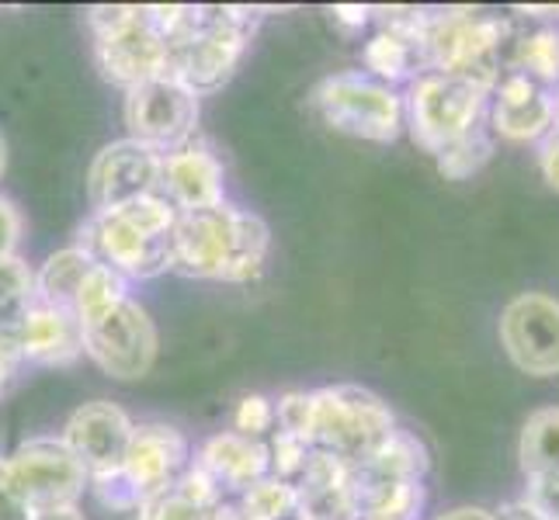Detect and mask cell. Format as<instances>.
I'll use <instances>...</instances> for the list:
<instances>
[{
	"mask_svg": "<svg viewBox=\"0 0 559 520\" xmlns=\"http://www.w3.org/2000/svg\"><path fill=\"white\" fill-rule=\"evenodd\" d=\"M272 229L254 211L229 202L178 211L170 233V271L202 281L243 285L264 271Z\"/></svg>",
	"mask_w": 559,
	"mask_h": 520,
	"instance_id": "obj_1",
	"label": "cell"
},
{
	"mask_svg": "<svg viewBox=\"0 0 559 520\" xmlns=\"http://www.w3.org/2000/svg\"><path fill=\"white\" fill-rule=\"evenodd\" d=\"M73 316L81 323L87 358L119 382L143 378L157 361V326L129 295L126 278L111 267L94 264L81 285Z\"/></svg>",
	"mask_w": 559,
	"mask_h": 520,
	"instance_id": "obj_2",
	"label": "cell"
},
{
	"mask_svg": "<svg viewBox=\"0 0 559 520\" xmlns=\"http://www.w3.org/2000/svg\"><path fill=\"white\" fill-rule=\"evenodd\" d=\"M167 38L164 76L195 98L219 90L237 73L261 25V8H157Z\"/></svg>",
	"mask_w": 559,
	"mask_h": 520,
	"instance_id": "obj_3",
	"label": "cell"
},
{
	"mask_svg": "<svg viewBox=\"0 0 559 520\" xmlns=\"http://www.w3.org/2000/svg\"><path fill=\"white\" fill-rule=\"evenodd\" d=\"M175 219V205L164 195H150L111 211H94L81 233V246L115 275L146 281L170 271Z\"/></svg>",
	"mask_w": 559,
	"mask_h": 520,
	"instance_id": "obj_4",
	"label": "cell"
},
{
	"mask_svg": "<svg viewBox=\"0 0 559 520\" xmlns=\"http://www.w3.org/2000/svg\"><path fill=\"white\" fill-rule=\"evenodd\" d=\"M94 35V60L108 84L136 87L167 70V38L157 8L105 4L87 11Z\"/></svg>",
	"mask_w": 559,
	"mask_h": 520,
	"instance_id": "obj_5",
	"label": "cell"
},
{
	"mask_svg": "<svg viewBox=\"0 0 559 520\" xmlns=\"http://www.w3.org/2000/svg\"><path fill=\"white\" fill-rule=\"evenodd\" d=\"M508 22L487 17L469 8L431 11L420 38V60L431 63V73L459 76L479 90H493L500 81V46Z\"/></svg>",
	"mask_w": 559,
	"mask_h": 520,
	"instance_id": "obj_6",
	"label": "cell"
},
{
	"mask_svg": "<svg viewBox=\"0 0 559 520\" xmlns=\"http://www.w3.org/2000/svg\"><path fill=\"white\" fill-rule=\"evenodd\" d=\"M310 413L313 448L331 451L348 465H358L379 451L385 437L396 431L390 407L361 385H326V389L310 392Z\"/></svg>",
	"mask_w": 559,
	"mask_h": 520,
	"instance_id": "obj_7",
	"label": "cell"
},
{
	"mask_svg": "<svg viewBox=\"0 0 559 520\" xmlns=\"http://www.w3.org/2000/svg\"><path fill=\"white\" fill-rule=\"evenodd\" d=\"M310 108L334 132L369 143H393L403 129V98L358 70L331 73L313 87Z\"/></svg>",
	"mask_w": 559,
	"mask_h": 520,
	"instance_id": "obj_8",
	"label": "cell"
},
{
	"mask_svg": "<svg viewBox=\"0 0 559 520\" xmlns=\"http://www.w3.org/2000/svg\"><path fill=\"white\" fill-rule=\"evenodd\" d=\"M487 108V90H479L459 76L445 73H424L414 81L407 94V111L411 119V136L424 153L449 149L455 140L479 125V114Z\"/></svg>",
	"mask_w": 559,
	"mask_h": 520,
	"instance_id": "obj_9",
	"label": "cell"
},
{
	"mask_svg": "<svg viewBox=\"0 0 559 520\" xmlns=\"http://www.w3.org/2000/svg\"><path fill=\"white\" fill-rule=\"evenodd\" d=\"M122 119L132 143H143L153 153H175L191 143L199 125V98L170 76H153L126 90Z\"/></svg>",
	"mask_w": 559,
	"mask_h": 520,
	"instance_id": "obj_10",
	"label": "cell"
},
{
	"mask_svg": "<svg viewBox=\"0 0 559 520\" xmlns=\"http://www.w3.org/2000/svg\"><path fill=\"white\" fill-rule=\"evenodd\" d=\"M4 465L35 513L76 507V499L91 486L87 469L76 461L63 437H32L17 445L11 458H4Z\"/></svg>",
	"mask_w": 559,
	"mask_h": 520,
	"instance_id": "obj_11",
	"label": "cell"
},
{
	"mask_svg": "<svg viewBox=\"0 0 559 520\" xmlns=\"http://www.w3.org/2000/svg\"><path fill=\"white\" fill-rule=\"evenodd\" d=\"M500 343L525 375H559V302L543 292L511 299L500 316Z\"/></svg>",
	"mask_w": 559,
	"mask_h": 520,
	"instance_id": "obj_12",
	"label": "cell"
},
{
	"mask_svg": "<svg viewBox=\"0 0 559 520\" xmlns=\"http://www.w3.org/2000/svg\"><path fill=\"white\" fill-rule=\"evenodd\" d=\"M160 167L164 157L129 136L108 143L91 164L87 173V202L94 211H111L129 202L160 195Z\"/></svg>",
	"mask_w": 559,
	"mask_h": 520,
	"instance_id": "obj_13",
	"label": "cell"
},
{
	"mask_svg": "<svg viewBox=\"0 0 559 520\" xmlns=\"http://www.w3.org/2000/svg\"><path fill=\"white\" fill-rule=\"evenodd\" d=\"M132 431H136V423L129 420L126 410H119L108 399H94L84 402L81 410H73V416L67 420L63 440L76 455V461L87 469V475L98 479V475L122 472Z\"/></svg>",
	"mask_w": 559,
	"mask_h": 520,
	"instance_id": "obj_14",
	"label": "cell"
},
{
	"mask_svg": "<svg viewBox=\"0 0 559 520\" xmlns=\"http://www.w3.org/2000/svg\"><path fill=\"white\" fill-rule=\"evenodd\" d=\"M185 472H188V440L181 431L167 427V423H140L132 431L122 475L140 493L143 504L175 486Z\"/></svg>",
	"mask_w": 559,
	"mask_h": 520,
	"instance_id": "obj_15",
	"label": "cell"
},
{
	"mask_svg": "<svg viewBox=\"0 0 559 520\" xmlns=\"http://www.w3.org/2000/svg\"><path fill=\"white\" fill-rule=\"evenodd\" d=\"M497 98L490 108V122L511 143H532L556 125V98L549 87L535 84L532 76L511 70L497 81Z\"/></svg>",
	"mask_w": 559,
	"mask_h": 520,
	"instance_id": "obj_16",
	"label": "cell"
},
{
	"mask_svg": "<svg viewBox=\"0 0 559 520\" xmlns=\"http://www.w3.org/2000/svg\"><path fill=\"white\" fill-rule=\"evenodd\" d=\"M160 195L178 211L212 208L223 198V164L199 143L167 153L160 167Z\"/></svg>",
	"mask_w": 559,
	"mask_h": 520,
	"instance_id": "obj_17",
	"label": "cell"
},
{
	"mask_svg": "<svg viewBox=\"0 0 559 520\" xmlns=\"http://www.w3.org/2000/svg\"><path fill=\"white\" fill-rule=\"evenodd\" d=\"M195 465L216 483L223 493H247L258 486L261 479L272 475V458H267V445L254 437H243L237 431L209 437Z\"/></svg>",
	"mask_w": 559,
	"mask_h": 520,
	"instance_id": "obj_18",
	"label": "cell"
},
{
	"mask_svg": "<svg viewBox=\"0 0 559 520\" xmlns=\"http://www.w3.org/2000/svg\"><path fill=\"white\" fill-rule=\"evenodd\" d=\"M17 354H22V364H70L84 354L81 323L67 310H52V305L35 302L22 326Z\"/></svg>",
	"mask_w": 559,
	"mask_h": 520,
	"instance_id": "obj_19",
	"label": "cell"
},
{
	"mask_svg": "<svg viewBox=\"0 0 559 520\" xmlns=\"http://www.w3.org/2000/svg\"><path fill=\"white\" fill-rule=\"evenodd\" d=\"M35 305V271L22 257L0 261V354L11 364H22L17 340Z\"/></svg>",
	"mask_w": 559,
	"mask_h": 520,
	"instance_id": "obj_20",
	"label": "cell"
},
{
	"mask_svg": "<svg viewBox=\"0 0 559 520\" xmlns=\"http://www.w3.org/2000/svg\"><path fill=\"white\" fill-rule=\"evenodd\" d=\"M94 264L98 261H94L84 246H67V250H60V254H52L43 264V271L35 275V302L73 313L76 295H81V285L91 275Z\"/></svg>",
	"mask_w": 559,
	"mask_h": 520,
	"instance_id": "obj_21",
	"label": "cell"
},
{
	"mask_svg": "<svg viewBox=\"0 0 559 520\" xmlns=\"http://www.w3.org/2000/svg\"><path fill=\"white\" fill-rule=\"evenodd\" d=\"M518 461L528 479L559 475V407L535 410L522 427Z\"/></svg>",
	"mask_w": 559,
	"mask_h": 520,
	"instance_id": "obj_22",
	"label": "cell"
},
{
	"mask_svg": "<svg viewBox=\"0 0 559 520\" xmlns=\"http://www.w3.org/2000/svg\"><path fill=\"white\" fill-rule=\"evenodd\" d=\"M234 510L240 520H306L299 489L275 475H267L258 486H250Z\"/></svg>",
	"mask_w": 559,
	"mask_h": 520,
	"instance_id": "obj_23",
	"label": "cell"
},
{
	"mask_svg": "<svg viewBox=\"0 0 559 520\" xmlns=\"http://www.w3.org/2000/svg\"><path fill=\"white\" fill-rule=\"evenodd\" d=\"M518 73L532 76L535 84H559V32L538 28L525 38H518Z\"/></svg>",
	"mask_w": 559,
	"mask_h": 520,
	"instance_id": "obj_24",
	"label": "cell"
},
{
	"mask_svg": "<svg viewBox=\"0 0 559 520\" xmlns=\"http://www.w3.org/2000/svg\"><path fill=\"white\" fill-rule=\"evenodd\" d=\"M490 157H493V140L476 125L462 140H455L449 149L438 153V170H441V178H449V181H466L473 173L484 170Z\"/></svg>",
	"mask_w": 559,
	"mask_h": 520,
	"instance_id": "obj_25",
	"label": "cell"
},
{
	"mask_svg": "<svg viewBox=\"0 0 559 520\" xmlns=\"http://www.w3.org/2000/svg\"><path fill=\"white\" fill-rule=\"evenodd\" d=\"M414 56H420L411 43H403L400 35L393 32H379L369 46H365V66H369V73L379 76L382 81H403V76L411 73L414 66Z\"/></svg>",
	"mask_w": 559,
	"mask_h": 520,
	"instance_id": "obj_26",
	"label": "cell"
},
{
	"mask_svg": "<svg viewBox=\"0 0 559 520\" xmlns=\"http://www.w3.org/2000/svg\"><path fill=\"white\" fill-rule=\"evenodd\" d=\"M136 513H140V520H209L212 517L209 510H202L195 504V499H188L178 483L164 493H157L153 499H146Z\"/></svg>",
	"mask_w": 559,
	"mask_h": 520,
	"instance_id": "obj_27",
	"label": "cell"
},
{
	"mask_svg": "<svg viewBox=\"0 0 559 520\" xmlns=\"http://www.w3.org/2000/svg\"><path fill=\"white\" fill-rule=\"evenodd\" d=\"M310 445L293 434L278 431L275 440L267 445V458H272V475L275 479H285V483H296L299 472L306 469V461H310Z\"/></svg>",
	"mask_w": 559,
	"mask_h": 520,
	"instance_id": "obj_28",
	"label": "cell"
},
{
	"mask_svg": "<svg viewBox=\"0 0 559 520\" xmlns=\"http://www.w3.org/2000/svg\"><path fill=\"white\" fill-rule=\"evenodd\" d=\"M234 427L243 437H264L267 431L275 427V402L261 396V392H250L237 402V413H234Z\"/></svg>",
	"mask_w": 559,
	"mask_h": 520,
	"instance_id": "obj_29",
	"label": "cell"
},
{
	"mask_svg": "<svg viewBox=\"0 0 559 520\" xmlns=\"http://www.w3.org/2000/svg\"><path fill=\"white\" fill-rule=\"evenodd\" d=\"M91 489L94 496H98V504L102 507H111V510H140L143 507V499L140 493L129 486V479L122 472H111V475H98V479H91Z\"/></svg>",
	"mask_w": 559,
	"mask_h": 520,
	"instance_id": "obj_30",
	"label": "cell"
},
{
	"mask_svg": "<svg viewBox=\"0 0 559 520\" xmlns=\"http://www.w3.org/2000/svg\"><path fill=\"white\" fill-rule=\"evenodd\" d=\"M32 517H35V510L25 504V496L17 493L4 458H0V520H32Z\"/></svg>",
	"mask_w": 559,
	"mask_h": 520,
	"instance_id": "obj_31",
	"label": "cell"
},
{
	"mask_svg": "<svg viewBox=\"0 0 559 520\" xmlns=\"http://www.w3.org/2000/svg\"><path fill=\"white\" fill-rule=\"evenodd\" d=\"M17 243H22V211L14 208L11 198L0 195V261L14 257Z\"/></svg>",
	"mask_w": 559,
	"mask_h": 520,
	"instance_id": "obj_32",
	"label": "cell"
},
{
	"mask_svg": "<svg viewBox=\"0 0 559 520\" xmlns=\"http://www.w3.org/2000/svg\"><path fill=\"white\" fill-rule=\"evenodd\" d=\"M525 499L535 510H543L546 517L559 520V475L528 479V496Z\"/></svg>",
	"mask_w": 559,
	"mask_h": 520,
	"instance_id": "obj_33",
	"label": "cell"
},
{
	"mask_svg": "<svg viewBox=\"0 0 559 520\" xmlns=\"http://www.w3.org/2000/svg\"><path fill=\"white\" fill-rule=\"evenodd\" d=\"M538 164H543V173L552 191H559V129H552V136L543 143V153H538Z\"/></svg>",
	"mask_w": 559,
	"mask_h": 520,
	"instance_id": "obj_34",
	"label": "cell"
},
{
	"mask_svg": "<svg viewBox=\"0 0 559 520\" xmlns=\"http://www.w3.org/2000/svg\"><path fill=\"white\" fill-rule=\"evenodd\" d=\"M493 520H552V517H546L543 510H535L528 499H514V504H504L497 513H493Z\"/></svg>",
	"mask_w": 559,
	"mask_h": 520,
	"instance_id": "obj_35",
	"label": "cell"
},
{
	"mask_svg": "<svg viewBox=\"0 0 559 520\" xmlns=\"http://www.w3.org/2000/svg\"><path fill=\"white\" fill-rule=\"evenodd\" d=\"M369 8H358V4H337L334 8V17L341 25H348V28H361L365 22H369Z\"/></svg>",
	"mask_w": 559,
	"mask_h": 520,
	"instance_id": "obj_36",
	"label": "cell"
},
{
	"mask_svg": "<svg viewBox=\"0 0 559 520\" xmlns=\"http://www.w3.org/2000/svg\"><path fill=\"white\" fill-rule=\"evenodd\" d=\"M438 520H493V513H487V510H476V507H459V510L441 513Z\"/></svg>",
	"mask_w": 559,
	"mask_h": 520,
	"instance_id": "obj_37",
	"label": "cell"
},
{
	"mask_svg": "<svg viewBox=\"0 0 559 520\" xmlns=\"http://www.w3.org/2000/svg\"><path fill=\"white\" fill-rule=\"evenodd\" d=\"M32 520H84V513L76 507H67V510H43V513H35Z\"/></svg>",
	"mask_w": 559,
	"mask_h": 520,
	"instance_id": "obj_38",
	"label": "cell"
},
{
	"mask_svg": "<svg viewBox=\"0 0 559 520\" xmlns=\"http://www.w3.org/2000/svg\"><path fill=\"white\" fill-rule=\"evenodd\" d=\"M14 372H17V364H11L4 354H0V396H4V389H8V382L14 378Z\"/></svg>",
	"mask_w": 559,
	"mask_h": 520,
	"instance_id": "obj_39",
	"label": "cell"
},
{
	"mask_svg": "<svg viewBox=\"0 0 559 520\" xmlns=\"http://www.w3.org/2000/svg\"><path fill=\"white\" fill-rule=\"evenodd\" d=\"M4 167H8V143L0 136V173H4Z\"/></svg>",
	"mask_w": 559,
	"mask_h": 520,
	"instance_id": "obj_40",
	"label": "cell"
},
{
	"mask_svg": "<svg viewBox=\"0 0 559 520\" xmlns=\"http://www.w3.org/2000/svg\"><path fill=\"white\" fill-rule=\"evenodd\" d=\"M552 129H559V98H556V125Z\"/></svg>",
	"mask_w": 559,
	"mask_h": 520,
	"instance_id": "obj_41",
	"label": "cell"
}]
</instances>
